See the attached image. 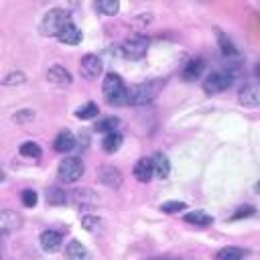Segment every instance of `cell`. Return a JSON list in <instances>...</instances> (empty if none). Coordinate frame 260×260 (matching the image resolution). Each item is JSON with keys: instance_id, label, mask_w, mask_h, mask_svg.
Returning a JSON list of instances; mask_svg holds the SVG:
<instances>
[{"instance_id": "cell-4", "label": "cell", "mask_w": 260, "mask_h": 260, "mask_svg": "<svg viewBox=\"0 0 260 260\" xmlns=\"http://www.w3.org/2000/svg\"><path fill=\"white\" fill-rule=\"evenodd\" d=\"M83 173H85V167H83V162H81L79 158H75V156L61 160V162H59V169H57V177H59V181H63V183H75L77 179L83 177Z\"/></svg>"}, {"instance_id": "cell-17", "label": "cell", "mask_w": 260, "mask_h": 260, "mask_svg": "<svg viewBox=\"0 0 260 260\" xmlns=\"http://www.w3.org/2000/svg\"><path fill=\"white\" fill-rule=\"evenodd\" d=\"M150 160H152V171H154V175H156L158 179H167V177H169V173H171V162H169L167 154L156 152Z\"/></svg>"}, {"instance_id": "cell-12", "label": "cell", "mask_w": 260, "mask_h": 260, "mask_svg": "<svg viewBox=\"0 0 260 260\" xmlns=\"http://www.w3.org/2000/svg\"><path fill=\"white\" fill-rule=\"evenodd\" d=\"M102 59L98 55H85L81 57V63H79V71L85 79H95L100 73H102Z\"/></svg>"}, {"instance_id": "cell-3", "label": "cell", "mask_w": 260, "mask_h": 260, "mask_svg": "<svg viewBox=\"0 0 260 260\" xmlns=\"http://www.w3.org/2000/svg\"><path fill=\"white\" fill-rule=\"evenodd\" d=\"M234 77H236V71L234 69H219V71H213L205 77L203 81V91L207 95H213V93H221L225 91L232 83H234Z\"/></svg>"}, {"instance_id": "cell-13", "label": "cell", "mask_w": 260, "mask_h": 260, "mask_svg": "<svg viewBox=\"0 0 260 260\" xmlns=\"http://www.w3.org/2000/svg\"><path fill=\"white\" fill-rule=\"evenodd\" d=\"M47 79L53 83V85H59V87H65V85H71V73L63 67V65H53L49 67L47 71Z\"/></svg>"}, {"instance_id": "cell-28", "label": "cell", "mask_w": 260, "mask_h": 260, "mask_svg": "<svg viewBox=\"0 0 260 260\" xmlns=\"http://www.w3.org/2000/svg\"><path fill=\"white\" fill-rule=\"evenodd\" d=\"M102 217H98V215H91V213H87V215H83L81 217V225H83V230H87V232H95V230H100L102 228Z\"/></svg>"}, {"instance_id": "cell-26", "label": "cell", "mask_w": 260, "mask_h": 260, "mask_svg": "<svg viewBox=\"0 0 260 260\" xmlns=\"http://www.w3.org/2000/svg\"><path fill=\"white\" fill-rule=\"evenodd\" d=\"M246 256L244 250L240 248H234V246H228V248H221L217 252V260H242Z\"/></svg>"}, {"instance_id": "cell-29", "label": "cell", "mask_w": 260, "mask_h": 260, "mask_svg": "<svg viewBox=\"0 0 260 260\" xmlns=\"http://www.w3.org/2000/svg\"><path fill=\"white\" fill-rule=\"evenodd\" d=\"M20 154L26 158H39L41 156V146L37 142H24L20 144Z\"/></svg>"}, {"instance_id": "cell-34", "label": "cell", "mask_w": 260, "mask_h": 260, "mask_svg": "<svg viewBox=\"0 0 260 260\" xmlns=\"http://www.w3.org/2000/svg\"><path fill=\"white\" fill-rule=\"evenodd\" d=\"M32 118V112H28V110H22V112H18L16 116H14V120H18V122H22V120H30Z\"/></svg>"}, {"instance_id": "cell-18", "label": "cell", "mask_w": 260, "mask_h": 260, "mask_svg": "<svg viewBox=\"0 0 260 260\" xmlns=\"http://www.w3.org/2000/svg\"><path fill=\"white\" fill-rule=\"evenodd\" d=\"M57 39H59L61 43H65V45H77V43L81 41V30H79L73 22H69V24L57 35Z\"/></svg>"}, {"instance_id": "cell-6", "label": "cell", "mask_w": 260, "mask_h": 260, "mask_svg": "<svg viewBox=\"0 0 260 260\" xmlns=\"http://www.w3.org/2000/svg\"><path fill=\"white\" fill-rule=\"evenodd\" d=\"M154 98V89L146 83H136L126 89V104L130 106H144Z\"/></svg>"}, {"instance_id": "cell-2", "label": "cell", "mask_w": 260, "mask_h": 260, "mask_svg": "<svg viewBox=\"0 0 260 260\" xmlns=\"http://www.w3.org/2000/svg\"><path fill=\"white\" fill-rule=\"evenodd\" d=\"M126 89L128 87L124 85V79L118 73H114V71L106 73L104 83H102V91H104V98H106L108 104L124 106L126 104Z\"/></svg>"}, {"instance_id": "cell-23", "label": "cell", "mask_w": 260, "mask_h": 260, "mask_svg": "<svg viewBox=\"0 0 260 260\" xmlns=\"http://www.w3.org/2000/svg\"><path fill=\"white\" fill-rule=\"evenodd\" d=\"M95 10L102 12V14L114 16V14L120 10V2H118V0H98V2H95Z\"/></svg>"}, {"instance_id": "cell-24", "label": "cell", "mask_w": 260, "mask_h": 260, "mask_svg": "<svg viewBox=\"0 0 260 260\" xmlns=\"http://www.w3.org/2000/svg\"><path fill=\"white\" fill-rule=\"evenodd\" d=\"M217 43H219V49H221V53H223L225 57H236V55H238L236 45H234L221 30H217Z\"/></svg>"}, {"instance_id": "cell-9", "label": "cell", "mask_w": 260, "mask_h": 260, "mask_svg": "<svg viewBox=\"0 0 260 260\" xmlns=\"http://www.w3.org/2000/svg\"><path fill=\"white\" fill-rule=\"evenodd\" d=\"M41 248L49 254H55L63 248V232L59 230H45L41 234Z\"/></svg>"}, {"instance_id": "cell-27", "label": "cell", "mask_w": 260, "mask_h": 260, "mask_svg": "<svg viewBox=\"0 0 260 260\" xmlns=\"http://www.w3.org/2000/svg\"><path fill=\"white\" fill-rule=\"evenodd\" d=\"M118 124H120V120L114 118V116H112V118H104V120L98 122L95 130H98V132H104V134H110V132H116Z\"/></svg>"}, {"instance_id": "cell-15", "label": "cell", "mask_w": 260, "mask_h": 260, "mask_svg": "<svg viewBox=\"0 0 260 260\" xmlns=\"http://www.w3.org/2000/svg\"><path fill=\"white\" fill-rule=\"evenodd\" d=\"M53 146H55L57 152H69V150H73V148H75V136H73V132L61 130V132L57 134Z\"/></svg>"}, {"instance_id": "cell-36", "label": "cell", "mask_w": 260, "mask_h": 260, "mask_svg": "<svg viewBox=\"0 0 260 260\" xmlns=\"http://www.w3.org/2000/svg\"><path fill=\"white\" fill-rule=\"evenodd\" d=\"M0 260H2V254H0Z\"/></svg>"}, {"instance_id": "cell-21", "label": "cell", "mask_w": 260, "mask_h": 260, "mask_svg": "<svg viewBox=\"0 0 260 260\" xmlns=\"http://www.w3.org/2000/svg\"><path fill=\"white\" fill-rule=\"evenodd\" d=\"M185 221L187 223H193V225H197V228H205V225H211V215H207L205 211H201V209H195V211H189L187 215H185Z\"/></svg>"}, {"instance_id": "cell-32", "label": "cell", "mask_w": 260, "mask_h": 260, "mask_svg": "<svg viewBox=\"0 0 260 260\" xmlns=\"http://www.w3.org/2000/svg\"><path fill=\"white\" fill-rule=\"evenodd\" d=\"M20 199H22V205H24V207H35V205H37V193H35L32 189L22 191Z\"/></svg>"}, {"instance_id": "cell-22", "label": "cell", "mask_w": 260, "mask_h": 260, "mask_svg": "<svg viewBox=\"0 0 260 260\" xmlns=\"http://www.w3.org/2000/svg\"><path fill=\"white\" fill-rule=\"evenodd\" d=\"M67 201H69V197H67V193H65L63 189L51 187V189L47 191V203H49V205H65Z\"/></svg>"}, {"instance_id": "cell-8", "label": "cell", "mask_w": 260, "mask_h": 260, "mask_svg": "<svg viewBox=\"0 0 260 260\" xmlns=\"http://www.w3.org/2000/svg\"><path fill=\"white\" fill-rule=\"evenodd\" d=\"M238 102L246 108H256L260 106V87L258 81H248L242 85V89L238 91Z\"/></svg>"}, {"instance_id": "cell-30", "label": "cell", "mask_w": 260, "mask_h": 260, "mask_svg": "<svg viewBox=\"0 0 260 260\" xmlns=\"http://www.w3.org/2000/svg\"><path fill=\"white\" fill-rule=\"evenodd\" d=\"M183 209H187L185 201H165V203H160V211H165V213H177V211H183Z\"/></svg>"}, {"instance_id": "cell-16", "label": "cell", "mask_w": 260, "mask_h": 260, "mask_svg": "<svg viewBox=\"0 0 260 260\" xmlns=\"http://www.w3.org/2000/svg\"><path fill=\"white\" fill-rule=\"evenodd\" d=\"M65 256H67V260H89L87 248L81 242H77V240H71L65 246Z\"/></svg>"}, {"instance_id": "cell-20", "label": "cell", "mask_w": 260, "mask_h": 260, "mask_svg": "<svg viewBox=\"0 0 260 260\" xmlns=\"http://www.w3.org/2000/svg\"><path fill=\"white\" fill-rule=\"evenodd\" d=\"M122 134L116 130V132H110V134H104V140H102V148H104V152H108V154H112V152H116L120 146H122Z\"/></svg>"}, {"instance_id": "cell-35", "label": "cell", "mask_w": 260, "mask_h": 260, "mask_svg": "<svg viewBox=\"0 0 260 260\" xmlns=\"http://www.w3.org/2000/svg\"><path fill=\"white\" fill-rule=\"evenodd\" d=\"M4 181V171H2V167H0V183Z\"/></svg>"}, {"instance_id": "cell-14", "label": "cell", "mask_w": 260, "mask_h": 260, "mask_svg": "<svg viewBox=\"0 0 260 260\" xmlns=\"http://www.w3.org/2000/svg\"><path fill=\"white\" fill-rule=\"evenodd\" d=\"M132 173H134L136 181L148 183V181L152 179V175H154V171H152V160H150V158H138V160L134 162Z\"/></svg>"}, {"instance_id": "cell-1", "label": "cell", "mask_w": 260, "mask_h": 260, "mask_svg": "<svg viewBox=\"0 0 260 260\" xmlns=\"http://www.w3.org/2000/svg\"><path fill=\"white\" fill-rule=\"evenodd\" d=\"M69 22H71V18L65 8H51L43 16V20L39 24V32L45 37H57Z\"/></svg>"}, {"instance_id": "cell-7", "label": "cell", "mask_w": 260, "mask_h": 260, "mask_svg": "<svg viewBox=\"0 0 260 260\" xmlns=\"http://www.w3.org/2000/svg\"><path fill=\"white\" fill-rule=\"evenodd\" d=\"M67 195H69V201H71L77 209L91 211V209L98 205V195H95L91 189H87V187L75 189V191H71V193H67Z\"/></svg>"}, {"instance_id": "cell-11", "label": "cell", "mask_w": 260, "mask_h": 260, "mask_svg": "<svg viewBox=\"0 0 260 260\" xmlns=\"http://www.w3.org/2000/svg\"><path fill=\"white\" fill-rule=\"evenodd\" d=\"M22 225V217L12 211V209H4L0 211V236H8L12 232H16Z\"/></svg>"}, {"instance_id": "cell-25", "label": "cell", "mask_w": 260, "mask_h": 260, "mask_svg": "<svg viewBox=\"0 0 260 260\" xmlns=\"http://www.w3.org/2000/svg\"><path fill=\"white\" fill-rule=\"evenodd\" d=\"M98 112H100L98 104L87 102V104H83V106H79V108L75 110V118H79V120H91V118H93Z\"/></svg>"}, {"instance_id": "cell-31", "label": "cell", "mask_w": 260, "mask_h": 260, "mask_svg": "<svg viewBox=\"0 0 260 260\" xmlns=\"http://www.w3.org/2000/svg\"><path fill=\"white\" fill-rule=\"evenodd\" d=\"M24 81H26V75H24L22 71L8 73V75L2 79V83H4V85H20V83H24Z\"/></svg>"}, {"instance_id": "cell-19", "label": "cell", "mask_w": 260, "mask_h": 260, "mask_svg": "<svg viewBox=\"0 0 260 260\" xmlns=\"http://www.w3.org/2000/svg\"><path fill=\"white\" fill-rule=\"evenodd\" d=\"M201 71H203V59H191V61L183 67L181 75H183V79L193 81V79H197V77L201 75Z\"/></svg>"}, {"instance_id": "cell-33", "label": "cell", "mask_w": 260, "mask_h": 260, "mask_svg": "<svg viewBox=\"0 0 260 260\" xmlns=\"http://www.w3.org/2000/svg\"><path fill=\"white\" fill-rule=\"evenodd\" d=\"M252 215H256V209H254L252 205H246V207H240V209L232 215V219H242V217H252Z\"/></svg>"}, {"instance_id": "cell-5", "label": "cell", "mask_w": 260, "mask_h": 260, "mask_svg": "<svg viewBox=\"0 0 260 260\" xmlns=\"http://www.w3.org/2000/svg\"><path fill=\"white\" fill-rule=\"evenodd\" d=\"M148 51V39L144 35H134L122 43V55L130 61H138Z\"/></svg>"}, {"instance_id": "cell-10", "label": "cell", "mask_w": 260, "mask_h": 260, "mask_svg": "<svg viewBox=\"0 0 260 260\" xmlns=\"http://www.w3.org/2000/svg\"><path fill=\"white\" fill-rule=\"evenodd\" d=\"M98 181L110 189H118L122 185V173L112 165H104L98 171Z\"/></svg>"}]
</instances>
